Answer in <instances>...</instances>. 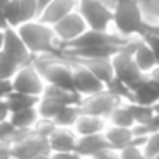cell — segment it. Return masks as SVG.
<instances>
[{"label": "cell", "instance_id": "obj_35", "mask_svg": "<svg viewBox=\"0 0 159 159\" xmlns=\"http://www.w3.org/2000/svg\"><path fill=\"white\" fill-rule=\"evenodd\" d=\"M145 31H151V33H156V34H159V22H152V24H147Z\"/></svg>", "mask_w": 159, "mask_h": 159}, {"label": "cell", "instance_id": "obj_19", "mask_svg": "<svg viewBox=\"0 0 159 159\" xmlns=\"http://www.w3.org/2000/svg\"><path fill=\"white\" fill-rule=\"evenodd\" d=\"M9 120L12 121V125L16 128H33L36 125V121L39 120V113L36 110V106H31L26 108V110L14 111Z\"/></svg>", "mask_w": 159, "mask_h": 159}, {"label": "cell", "instance_id": "obj_4", "mask_svg": "<svg viewBox=\"0 0 159 159\" xmlns=\"http://www.w3.org/2000/svg\"><path fill=\"white\" fill-rule=\"evenodd\" d=\"M139 38H140V36H135L127 46H123L120 52H116L111 57V60H113V69H115V77H116L118 80H121V82L128 87H132L135 82H139V80L145 75V74L139 69L137 63H135L134 53H132L135 43L139 41Z\"/></svg>", "mask_w": 159, "mask_h": 159}, {"label": "cell", "instance_id": "obj_21", "mask_svg": "<svg viewBox=\"0 0 159 159\" xmlns=\"http://www.w3.org/2000/svg\"><path fill=\"white\" fill-rule=\"evenodd\" d=\"M80 113H82V110H80L79 103H69L58 111V115L55 116V123L58 127H72L74 128V125L79 120Z\"/></svg>", "mask_w": 159, "mask_h": 159}, {"label": "cell", "instance_id": "obj_36", "mask_svg": "<svg viewBox=\"0 0 159 159\" xmlns=\"http://www.w3.org/2000/svg\"><path fill=\"white\" fill-rule=\"evenodd\" d=\"M4 36H5V29L0 28V52H2V46H4Z\"/></svg>", "mask_w": 159, "mask_h": 159}, {"label": "cell", "instance_id": "obj_18", "mask_svg": "<svg viewBox=\"0 0 159 159\" xmlns=\"http://www.w3.org/2000/svg\"><path fill=\"white\" fill-rule=\"evenodd\" d=\"M134 60L135 63L139 65V69L142 70V72L147 75L149 72H151L152 69H154L156 65H157V60H156L154 53H152V50L149 48V45L144 41L142 38H139V41L135 43L134 46Z\"/></svg>", "mask_w": 159, "mask_h": 159}, {"label": "cell", "instance_id": "obj_30", "mask_svg": "<svg viewBox=\"0 0 159 159\" xmlns=\"http://www.w3.org/2000/svg\"><path fill=\"white\" fill-rule=\"evenodd\" d=\"M140 38L144 39V41L149 45V48L152 50L156 60H157V65H159V34L151 33V31H144V33L140 34Z\"/></svg>", "mask_w": 159, "mask_h": 159}, {"label": "cell", "instance_id": "obj_13", "mask_svg": "<svg viewBox=\"0 0 159 159\" xmlns=\"http://www.w3.org/2000/svg\"><path fill=\"white\" fill-rule=\"evenodd\" d=\"M106 147H111L108 144L106 137H104V132L99 134H89V135H79L75 144V154L79 157H94L99 151Z\"/></svg>", "mask_w": 159, "mask_h": 159}, {"label": "cell", "instance_id": "obj_38", "mask_svg": "<svg viewBox=\"0 0 159 159\" xmlns=\"http://www.w3.org/2000/svg\"><path fill=\"white\" fill-rule=\"evenodd\" d=\"M38 2H39V11H41V9H43V7H45V5H46V4H48L50 0H38Z\"/></svg>", "mask_w": 159, "mask_h": 159}, {"label": "cell", "instance_id": "obj_12", "mask_svg": "<svg viewBox=\"0 0 159 159\" xmlns=\"http://www.w3.org/2000/svg\"><path fill=\"white\" fill-rule=\"evenodd\" d=\"M77 0H50L48 4L39 11L38 19L46 24H55L62 17H65L67 14H70L72 11L77 9Z\"/></svg>", "mask_w": 159, "mask_h": 159}, {"label": "cell", "instance_id": "obj_16", "mask_svg": "<svg viewBox=\"0 0 159 159\" xmlns=\"http://www.w3.org/2000/svg\"><path fill=\"white\" fill-rule=\"evenodd\" d=\"M108 125V120L98 115H91V113H80L79 120L74 125V130L77 132V135H89V134H99L104 132Z\"/></svg>", "mask_w": 159, "mask_h": 159}, {"label": "cell", "instance_id": "obj_33", "mask_svg": "<svg viewBox=\"0 0 159 159\" xmlns=\"http://www.w3.org/2000/svg\"><path fill=\"white\" fill-rule=\"evenodd\" d=\"M147 75L151 77V79L154 80V82H157V84H159V65H156L154 69H152L151 72L147 74Z\"/></svg>", "mask_w": 159, "mask_h": 159}, {"label": "cell", "instance_id": "obj_31", "mask_svg": "<svg viewBox=\"0 0 159 159\" xmlns=\"http://www.w3.org/2000/svg\"><path fill=\"white\" fill-rule=\"evenodd\" d=\"M11 115H12V111H11V106H9L7 98H0V121L9 120Z\"/></svg>", "mask_w": 159, "mask_h": 159}, {"label": "cell", "instance_id": "obj_2", "mask_svg": "<svg viewBox=\"0 0 159 159\" xmlns=\"http://www.w3.org/2000/svg\"><path fill=\"white\" fill-rule=\"evenodd\" d=\"M113 7V29L120 34L134 38L147 28L139 0H108Z\"/></svg>", "mask_w": 159, "mask_h": 159}, {"label": "cell", "instance_id": "obj_27", "mask_svg": "<svg viewBox=\"0 0 159 159\" xmlns=\"http://www.w3.org/2000/svg\"><path fill=\"white\" fill-rule=\"evenodd\" d=\"M4 14H5V19H7L9 26H19L22 22L21 19V4L19 0H9L7 5L4 7Z\"/></svg>", "mask_w": 159, "mask_h": 159}, {"label": "cell", "instance_id": "obj_17", "mask_svg": "<svg viewBox=\"0 0 159 159\" xmlns=\"http://www.w3.org/2000/svg\"><path fill=\"white\" fill-rule=\"evenodd\" d=\"M104 137L111 147L120 151L121 147H125L134 140V132H132V127H118V125L108 123L104 128Z\"/></svg>", "mask_w": 159, "mask_h": 159}, {"label": "cell", "instance_id": "obj_8", "mask_svg": "<svg viewBox=\"0 0 159 159\" xmlns=\"http://www.w3.org/2000/svg\"><path fill=\"white\" fill-rule=\"evenodd\" d=\"M12 86H14V91H21V93L33 94V96H41L46 82L31 62L19 67L16 75L12 77Z\"/></svg>", "mask_w": 159, "mask_h": 159}, {"label": "cell", "instance_id": "obj_32", "mask_svg": "<svg viewBox=\"0 0 159 159\" xmlns=\"http://www.w3.org/2000/svg\"><path fill=\"white\" fill-rule=\"evenodd\" d=\"M12 91H14L12 79H2L0 77V98H7Z\"/></svg>", "mask_w": 159, "mask_h": 159}, {"label": "cell", "instance_id": "obj_34", "mask_svg": "<svg viewBox=\"0 0 159 159\" xmlns=\"http://www.w3.org/2000/svg\"><path fill=\"white\" fill-rule=\"evenodd\" d=\"M0 28L2 29L9 28V22H7V19H5V14H4V9L2 7H0Z\"/></svg>", "mask_w": 159, "mask_h": 159}, {"label": "cell", "instance_id": "obj_24", "mask_svg": "<svg viewBox=\"0 0 159 159\" xmlns=\"http://www.w3.org/2000/svg\"><path fill=\"white\" fill-rule=\"evenodd\" d=\"M63 106H65V103H62V101H57L48 96H41L38 104H36V110H38L41 118H52V120H55V116L58 115V111Z\"/></svg>", "mask_w": 159, "mask_h": 159}, {"label": "cell", "instance_id": "obj_37", "mask_svg": "<svg viewBox=\"0 0 159 159\" xmlns=\"http://www.w3.org/2000/svg\"><path fill=\"white\" fill-rule=\"evenodd\" d=\"M152 108H154V111H156V115H159V99L156 101L154 104H152Z\"/></svg>", "mask_w": 159, "mask_h": 159}, {"label": "cell", "instance_id": "obj_7", "mask_svg": "<svg viewBox=\"0 0 159 159\" xmlns=\"http://www.w3.org/2000/svg\"><path fill=\"white\" fill-rule=\"evenodd\" d=\"M67 58L70 60V65H72V84H74V89H75L82 98L106 89V84H104L101 79H98V77L94 75V74L91 72L84 63L77 62L75 58H70V57H67Z\"/></svg>", "mask_w": 159, "mask_h": 159}, {"label": "cell", "instance_id": "obj_25", "mask_svg": "<svg viewBox=\"0 0 159 159\" xmlns=\"http://www.w3.org/2000/svg\"><path fill=\"white\" fill-rule=\"evenodd\" d=\"M19 67H21V63L16 62L11 55H7L4 50L0 52V77L2 79H12L19 70Z\"/></svg>", "mask_w": 159, "mask_h": 159}, {"label": "cell", "instance_id": "obj_11", "mask_svg": "<svg viewBox=\"0 0 159 159\" xmlns=\"http://www.w3.org/2000/svg\"><path fill=\"white\" fill-rule=\"evenodd\" d=\"M7 55H11L16 62H19L21 65L26 63H31L34 55L31 53V50L28 48V45L24 43V39L21 38L19 31L14 26H9L5 28V36H4V46H2Z\"/></svg>", "mask_w": 159, "mask_h": 159}, {"label": "cell", "instance_id": "obj_23", "mask_svg": "<svg viewBox=\"0 0 159 159\" xmlns=\"http://www.w3.org/2000/svg\"><path fill=\"white\" fill-rule=\"evenodd\" d=\"M128 110L134 115L135 123H152L156 116V111L152 108V104H142L137 101H127Z\"/></svg>", "mask_w": 159, "mask_h": 159}, {"label": "cell", "instance_id": "obj_1", "mask_svg": "<svg viewBox=\"0 0 159 159\" xmlns=\"http://www.w3.org/2000/svg\"><path fill=\"white\" fill-rule=\"evenodd\" d=\"M16 29L19 31L21 38L24 39V43L34 57L60 52V41L52 24H46L39 19H31L16 26Z\"/></svg>", "mask_w": 159, "mask_h": 159}, {"label": "cell", "instance_id": "obj_3", "mask_svg": "<svg viewBox=\"0 0 159 159\" xmlns=\"http://www.w3.org/2000/svg\"><path fill=\"white\" fill-rule=\"evenodd\" d=\"M33 65L38 69L46 84H58L74 89L72 84V65L63 53H45L33 58ZM75 91V89H74Z\"/></svg>", "mask_w": 159, "mask_h": 159}, {"label": "cell", "instance_id": "obj_15", "mask_svg": "<svg viewBox=\"0 0 159 159\" xmlns=\"http://www.w3.org/2000/svg\"><path fill=\"white\" fill-rule=\"evenodd\" d=\"M132 101H137L142 104H154L159 99V84L154 82L149 75H144L139 82L130 87Z\"/></svg>", "mask_w": 159, "mask_h": 159}, {"label": "cell", "instance_id": "obj_39", "mask_svg": "<svg viewBox=\"0 0 159 159\" xmlns=\"http://www.w3.org/2000/svg\"><path fill=\"white\" fill-rule=\"evenodd\" d=\"M154 125H156V128L159 130V115H156V116H154Z\"/></svg>", "mask_w": 159, "mask_h": 159}, {"label": "cell", "instance_id": "obj_22", "mask_svg": "<svg viewBox=\"0 0 159 159\" xmlns=\"http://www.w3.org/2000/svg\"><path fill=\"white\" fill-rule=\"evenodd\" d=\"M106 120H108L110 125H118V127H134L135 125L134 115H132L130 110H128L127 101H123L121 104H118V106L108 115Z\"/></svg>", "mask_w": 159, "mask_h": 159}, {"label": "cell", "instance_id": "obj_28", "mask_svg": "<svg viewBox=\"0 0 159 159\" xmlns=\"http://www.w3.org/2000/svg\"><path fill=\"white\" fill-rule=\"evenodd\" d=\"M145 159H157L159 157V130L151 134L144 144Z\"/></svg>", "mask_w": 159, "mask_h": 159}, {"label": "cell", "instance_id": "obj_29", "mask_svg": "<svg viewBox=\"0 0 159 159\" xmlns=\"http://www.w3.org/2000/svg\"><path fill=\"white\" fill-rule=\"evenodd\" d=\"M55 128H57L55 120H52V118H41V116H39V120L36 121V125L33 127V130H34L38 135H41V137L48 139Z\"/></svg>", "mask_w": 159, "mask_h": 159}, {"label": "cell", "instance_id": "obj_26", "mask_svg": "<svg viewBox=\"0 0 159 159\" xmlns=\"http://www.w3.org/2000/svg\"><path fill=\"white\" fill-rule=\"evenodd\" d=\"M147 24L159 22V0H139Z\"/></svg>", "mask_w": 159, "mask_h": 159}, {"label": "cell", "instance_id": "obj_10", "mask_svg": "<svg viewBox=\"0 0 159 159\" xmlns=\"http://www.w3.org/2000/svg\"><path fill=\"white\" fill-rule=\"evenodd\" d=\"M53 29H55V34L60 41V48L63 45H69L72 43L75 38H79L84 31L87 29V22L86 19L82 17L79 11H72L70 14H67L65 17H62L58 22L53 24Z\"/></svg>", "mask_w": 159, "mask_h": 159}, {"label": "cell", "instance_id": "obj_9", "mask_svg": "<svg viewBox=\"0 0 159 159\" xmlns=\"http://www.w3.org/2000/svg\"><path fill=\"white\" fill-rule=\"evenodd\" d=\"M77 132L72 127H58L48 137V144L52 149V157H79L75 154Z\"/></svg>", "mask_w": 159, "mask_h": 159}, {"label": "cell", "instance_id": "obj_6", "mask_svg": "<svg viewBox=\"0 0 159 159\" xmlns=\"http://www.w3.org/2000/svg\"><path fill=\"white\" fill-rule=\"evenodd\" d=\"M123 98H120L118 94L111 93L110 89H103L99 93L89 94V96H84L80 99L79 106L82 110V113H91V115H98V116L108 118V115L118 106V104L123 103Z\"/></svg>", "mask_w": 159, "mask_h": 159}, {"label": "cell", "instance_id": "obj_20", "mask_svg": "<svg viewBox=\"0 0 159 159\" xmlns=\"http://www.w3.org/2000/svg\"><path fill=\"white\" fill-rule=\"evenodd\" d=\"M41 96H33V94H26L21 93V91H12L7 96L9 106H11V111H19V110H26V108L36 106Z\"/></svg>", "mask_w": 159, "mask_h": 159}, {"label": "cell", "instance_id": "obj_5", "mask_svg": "<svg viewBox=\"0 0 159 159\" xmlns=\"http://www.w3.org/2000/svg\"><path fill=\"white\" fill-rule=\"evenodd\" d=\"M77 11L91 29H113V7L108 0H79Z\"/></svg>", "mask_w": 159, "mask_h": 159}, {"label": "cell", "instance_id": "obj_14", "mask_svg": "<svg viewBox=\"0 0 159 159\" xmlns=\"http://www.w3.org/2000/svg\"><path fill=\"white\" fill-rule=\"evenodd\" d=\"M70 58H75L77 62L84 63V65H86L98 79L103 80L106 86L115 80V69H113V60H111V57H98V58H79V57H70Z\"/></svg>", "mask_w": 159, "mask_h": 159}, {"label": "cell", "instance_id": "obj_40", "mask_svg": "<svg viewBox=\"0 0 159 159\" xmlns=\"http://www.w3.org/2000/svg\"><path fill=\"white\" fill-rule=\"evenodd\" d=\"M77 2H79V0H77Z\"/></svg>", "mask_w": 159, "mask_h": 159}]
</instances>
